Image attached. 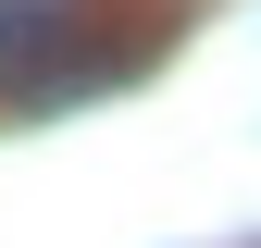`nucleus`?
<instances>
[{"label": "nucleus", "mask_w": 261, "mask_h": 248, "mask_svg": "<svg viewBox=\"0 0 261 248\" xmlns=\"http://www.w3.org/2000/svg\"><path fill=\"white\" fill-rule=\"evenodd\" d=\"M75 25H87V0H0V100H62Z\"/></svg>", "instance_id": "nucleus-1"}]
</instances>
